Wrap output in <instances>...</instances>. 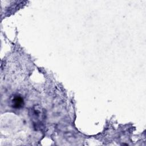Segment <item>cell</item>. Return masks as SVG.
<instances>
[{"mask_svg":"<svg viewBox=\"0 0 146 146\" xmlns=\"http://www.w3.org/2000/svg\"><path fill=\"white\" fill-rule=\"evenodd\" d=\"M31 116L33 120L37 126L40 125L44 119L45 115L43 110L39 106H35L31 109Z\"/></svg>","mask_w":146,"mask_h":146,"instance_id":"6da1fadb","label":"cell"},{"mask_svg":"<svg viewBox=\"0 0 146 146\" xmlns=\"http://www.w3.org/2000/svg\"><path fill=\"white\" fill-rule=\"evenodd\" d=\"M11 106L14 108H19L23 106V98L18 95H15L11 100Z\"/></svg>","mask_w":146,"mask_h":146,"instance_id":"7a4b0ae2","label":"cell"}]
</instances>
